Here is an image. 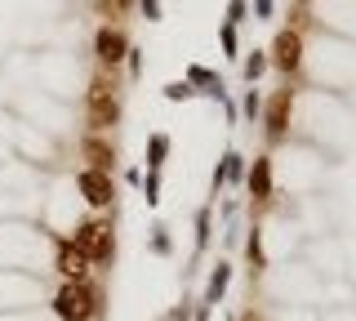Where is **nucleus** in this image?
Listing matches in <instances>:
<instances>
[{
  "label": "nucleus",
  "instance_id": "obj_1",
  "mask_svg": "<svg viewBox=\"0 0 356 321\" xmlns=\"http://www.w3.org/2000/svg\"><path fill=\"white\" fill-rule=\"evenodd\" d=\"M85 120H89V134H107L120 120V94H116L111 72H94L89 94H85Z\"/></svg>",
  "mask_w": 356,
  "mask_h": 321
},
{
  "label": "nucleus",
  "instance_id": "obj_25",
  "mask_svg": "<svg viewBox=\"0 0 356 321\" xmlns=\"http://www.w3.org/2000/svg\"><path fill=\"white\" fill-rule=\"evenodd\" d=\"M254 14H259V18H272L276 14V0H254Z\"/></svg>",
  "mask_w": 356,
  "mask_h": 321
},
{
  "label": "nucleus",
  "instance_id": "obj_24",
  "mask_svg": "<svg viewBox=\"0 0 356 321\" xmlns=\"http://www.w3.org/2000/svg\"><path fill=\"white\" fill-rule=\"evenodd\" d=\"M152 250L156 254H170L174 246H170V232H165V228H156V237H152Z\"/></svg>",
  "mask_w": 356,
  "mask_h": 321
},
{
  "label": "nucleus",
  "instance_id": "obj_27",
  "mask_svg": "<svg viewBox=\"0 0 356 321\" xmlns=\"http://www.w3.org/2000/svg\"><path fill=\"white\" fill-rule=\"evenodd\" d=\"M241 321H259V317H254V313H245V317H241Z\"/></svg>",
  "mask_w": 356,
  "mask_h": 321
},
{
  "label": "nucleus",
  "instance_id": "obj_11",
  "mask_svg": "<svg viewBox=\"0 0 356 321\" xmlns=\"http://www.w3.org/2000/svg\"><path fill=\"white\" fill-rule=\"evenodd\" d=\"M54 268H58V272L67 276V281H81L85 268H89V259H85V254L72 246V241H58V259H54Z\"/></svg>",
  "mask_w": 356,
  "mask_h": 321
},
{
  "label": "nucleus",
  "instance_id": "obj_17",
  "mask_svg": "<svg viewBox=\"0 0 356 321\" xmlns=\"http://www.w3.org/2000/svg\"><path fill=\"white\" fill-rule=\"evenodd\" d=\"M241 112H245V120H259V116H263V94L254 90V85H245V98H241Z\"/></svg>",
  "mask_w": 356,
  "mask_h": 321
},
{
  "label": "nucleus",
  "instance_id": "obj_12",
  "mask_svg": "<svg viewBox=\"0 0 356 321\" xmlns=\"http://www.w3.org/2000/svg\"><path fill=\"white\" fill-rule=\"evenodd\" d=\"M187 81H192V85H205V94H209V98H218V103H232L227 90H222V76H218V72H209V68H192V72H187Z\"/></svg>",
  "mask_w": 356,
  "mask_h": 321
},
{
  "label": "nucleus",
  "instance_id": "obj_4",
  "mask_svg": "<svg viewBox=\"0 0 356 321\" xmlns=\"http://www.w3.org/2000/svg\"><path fill=\"white\" fill-rule=\"evenodd\" d=\"M72 246L81 250L89 263H111V254H116V228H111V219H85V224L72 232Z\"/></svg>",
  "mask_w": 356,
  "mask_h": 321
},
{
  "label": "nucleus",
  "instance_id": "obj_23",
  "mask_svg": "<svg viewBox=\"0 0 356 321\" xmlns=\"http://www.w3.org/2000/svg\"><path fill=\"white\" fill-rule=\"evenodd\" d=\"M138 9H143L147 23H161V0H138Z\"/></svg>",
  "mask_w": 356,
  "mask_h": 321
},
{
  "label": "nucleus",
  "instance_id": "obj_21",
  "mask_svg": "<svg viewBox=\"0 0 356 321\" xmlns=\"http://www.w3.org/2000/svg\"><path fill=\"white\" fill-rule=\"evenodd\" d=\"M196 246H200V250L209 246V205L196 210Z\"/></svg>",
  "mask_w": 356,
  "mask_h": 321
},
{
  "label": "nucleus",
  "instance_id": "obj_3",
  "mask_svg": "<svg viewBox=\"0 0 356 321\" xmlns=\"http://www.w3.org/2000/svg\"><path fill=\"white\" fill-rule=\"evenodd\" d=\"M294 85H281V90H272V94H267L263 98V143H267V148H281V143L289 139V120H294Z\"/></svg>",
  "mask_w": 356,
  "mask_h": 321
},
{
  "label": "nucleus",
  "instance_id": "obj_15",
  "mask_svg": "<svg viewBox=\"0 0 356 321\" xmlns=\"http://www.w3.org/2000/svg\"><path fill=\"white\" fill-rule=\"evenodd\" d=\"M267 68H272V63H267V49H250V58L241 63V72H245V85H259L263 76H267Z\"/></svg>",
  "mask_w": 356,
  "mask_h": 321
},
{
  "label": "nucleus",
  "instance_id": "obj_14",
  "mask_svg": "<svg viewBox=\"0 0 356 321\" xmlns=\"http://www.w3.org/2000/svg\"><path fill=\"white\" fill-rule=\"evenodd\" d=\"M245 259H250V272H254V276L267 268V254H263V228H250V237H245Z\"/></svg>",
  "mask_w": 356,
  "mask_h": 321
},
{
  "label": "nucleus",
  "instance_id": "obj_16",
  "mask_svg": "<svg viewBox=\"0 0 356 321\" xmlns=\"http://www.w3.org/2000/svg\"><path fill=\"white\" fill-rule=\"evenodd\" d=\"M170 161V134H147V170H165Z\"/></svg>",
  "mask_w": 356,
  "mask_h": 321
},
{
  "label": "nucleus",
  "instance_id": "obj_13",
  "mask_svg": "<svg viewBox=\"0 0 356 321\" xmlns=\"http://www.w3.org/2000/svg\"><path fill=\"white\" fill-rule=\"evenodd\" d=\"M227 281H232V263H214V272L205 281V304H218L227 295Z\"/></svg>",
  "mask_w": 356,
  "mask_h": 321
},
{
  "label": "nucleus",
  "instance_id": "obj_22",
  "mask_svg": "<svg viewBox=\"0 0 356 321\" xmlns=\"http://www.w3.org/2000/svg\"><path fill=\"white\" fill-rule=\"evenodd\" d=\"M245 14H250V5H245V0H227V27H241Z\"/></svg>",
  "mask_w": 356,
  "mask_h": 321
},
{
  "label": "nucleus",
  "instance_id": "obj_18",
  "mask_svg": "<svg viewBox=\"0 0 356 321\" xmlns=\"http://www.w3.org/2000/svg\"><path fill=\"white\" fill-rule=\"evenodd\" d=\"M138 187H143V201L147 205H161V170H147Z\"/></svg>",
  "mask_w": 356,
  "mask_h": 321
},
{
  "label": "nucleus",
  "instance_id": "obj_7",
  "mask_svg": "<svg viewBox=\"0 0 356 321\" xmlns=\"http://www.w3.org/2000/svg\"><path fill=\"white\" fill-rule=\"evenodd\" d=\"M76 187H81V196L94 210H111V201H116V183H111V174H103V170H81L76 174Z\"/></svg>",
  "mask_w": 356,
  "mask_h": 321
},
{
  "label": "nucleus",
  "instance_id": "obj_10",
  "mask_svg": "<svg viewBox=\"0 0 356 321\" xmlns=\"http://www.w3.org/2000/svg\"><path fill=\"white\" fill-rule=\"evenodd\" d=\"M227 183H232V187H241V183H245V157H241L236 148H227V152H222V165L214 170V179H209V196L222 192Z\"/></svg>",
  "mask_w": 356,
  "mask_h": 321
},
{
  "label": "nucleus",
  "instance_id": "obj_2",
  "mask_svg": "<svg viewBox=\"0 0 356 321\" xmlns=\"http://www.w3.org/2000/svg\"><path fill=\"white\" fill-rule=\"evenodd\" d=\"M54 313H58L63 321H89L103 313V290H98L89 276H81V281H67L58 295H54Z\"/></svg>",
  "mask_w": 356,
  "mask_h": 321
},
{
  "label": "nucleus",
  "instance_id": "obj_26",
  "mask_svg": "<svg viewBox=\"0 0 356 321\" xmlns=\"http://www.w3.org/2000/svg\"><path fill=\"white\" fill-rule=\"evenodd\" d=\"M125 63H129V76H143V54H138V49H129Z\"/></svg>",
  "mask_w": 356,
  "mask_h": 321
},
{
  "label": "nucleus",
  "instance_id": "obj_28",
  "mask_svg": "<svg viewBox=\"0 0 356 321\" xmlns=\"http://www.w3.org/2000/svg\"><path fill=\"white\" fill-rule=\"evenodd\" d=\"M298 5H312V0H298Z\"/></svg>",
  "mask_w": 356,
  "mask_h": 321
},
{
  "label": "nucleus",
  "instance_id": "obj_20",
  "mask_svg": "<svg viewBox=\"0 0 356 321\" xmlns=\"http://www.w3.org/2000/svg\"><path fill=\"white\" fill-rule=\"evenodd\" d=\"M161 94L170 98V103H183V98H192L196 90H192V81H187V76H183V81H170V85H165Z\"/></svg>",
  "mask_w": 356,
  "mask_h": 321
},
{
  "label": "nucleus",
  "instance_id": "obj_19",
  "mask_svg": "<svg viewBox=\"0 0 356 321\" xmlns=\"http://www.w3.org/2000/svg\"><path fill=\"white\" fill-rule=\"evenodd\" d=\"M218 45H222V54H227V58H241V36H236V27H227V23H222V31H218Z\"/></svg>",
  "mask_w": 356,
  "mask_h": 321
},
{
  "label": "nucleus",
  "instance_id": "obj_8",
  "mask_svg": "<svg viewBox=\"0 0 356 321\" xmlns=\"http://www.w3.org/2000/svg\"><path fill=\"white\" fill-rule=\"evenodd\" d=\"M272 187H276V179H272V157H254L250 161V174H245V192H250V201H259V205H267L272 201Z\"/></svg>",
  "mask_w": 356,
  "mask_h": 321
},
{
  "label": "nucleus",
  "instance_id": "obj_5",
  "mask_svg": "<svg viewBox=\"0 0 356 321\" xmlns=\"http://www.w3.org/2000/svg\"><path fill=\"white\" fill-rule=\"evenodd\" d=\"M267 63H272L285 81H294V76L303 72V31H298V27H281V31H276L272 49H267Z\"/></svg>",
  "mask_w": 356,
  "mask_h": 321
},
{
  "label": "nucleus",
  "instance_id": "obj_6",
  "mask_svg": "<svg viewBox=\"0 0 356 321\" xmlns=\"http://www.w3.org/2000/svg\"><path fill=\"white\" fill-rule=\"evenodd\" d=\"M129 36H125V27H116V23H103L94 31V58H98V72H116L120 63L129 58Z\"/></svg>",
  "mask_w": 356,
  "mask_h": 321
},
{
  "label": "nucleus",
  "instance_id": "obj_9",
  "mask_svg": "<svg viewBox=\"0 0 356 321\" xmlns=\"http://www.w3.org/2000/svg\"><path fill=\"white\" fill-rule=\"evenodd\" d=\"M81 157H85V170L111 174V165H116V148H111L107 134H85L81 139Z\"/></svg>",
  "mask_w": 356,
  "mask_h": 321
}]
</instances>
